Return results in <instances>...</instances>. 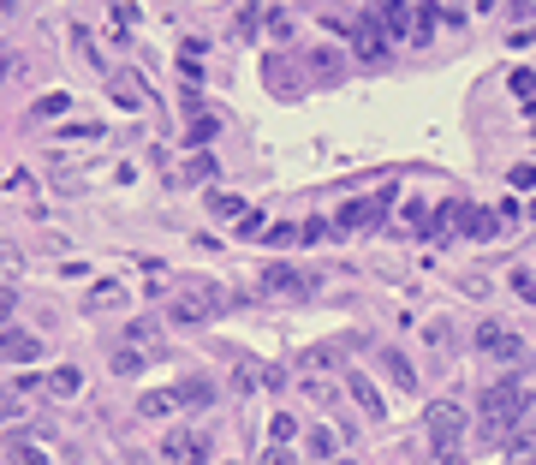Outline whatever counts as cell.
Returning a JSON list of instances; mask_svg holds the SVG:
<instances>
[{
    "instance_id": "cell-1",
    "label": "cell",
    "mask_w": 536,
    "mask_h": 465,
    "mask_svg": "<svg viewBox=\"0 0 536 465\" xmlns=\"http://www.w3.org/2000/svg\"><path fill=\"white\" fill-rule=\"evenodd\" d=\"M477 412H483V441H501L512 436V423L531 412V382L524 376H507V382H489L477 394Z\"/></svg>"
},
{
    "instance_id": "cell-2",
    "label": "cell",
    "mask_w": 536,
    "mask_h": 465,
    "mask_svg": "<svg viewBox=\"0 0 536 465\" xmlns=\"http://www.w3.org/2000/svg\"><path fill=\"white\" fill-rule=\"evenodd\" d=\"M429 448H436V460L441 465H453L459 460V448H465V406H459V400H436V406H429Z\"/></svg>"
},
{
    "instance_id": "cell-3",
    "label": "cell",
    "mask_w": 536,
    "mask_h": 465,
    "mask_svg": "<svg viewBox=\"0 0 536 465\" xmlns=\"http://www.w3.org/2000/svg\"><path fill=\"white\" fill-rule=\"evenodd\" d=\"M221 310H226V293L215 281H185L179 298L168 305V316L173 323H209V316H221Z\"/></svg>"
},
{
    "instance_id": "cell-4",
    "label": "cell",
    "mask_w": 536,
    "mask_h": 465,
    "mask_svg": "<svg viewBox=\"0 0 536 465\" xmlns=\"http://www.w3.org/2000/svg\"><path fill=\"white\" fill-rule=\"evenodd\" d=\"M477 346L494 358V364H524V340L501 323H477Z\"/></svg>"
},
{
    "instance_id": "cell-5",
    "label": "cell",
    "mask_w": 536,
    "mask_h": 465,
    "mask_svg": "<svg viewBox=\"0 0 536 465\" xmlns=\"http://www.w3.org/2000/svg\"><path fill=\"white\" fill-rule=\"evenodd\" d=\"M161 460L168 465H209V436H197V430H173V436L161 441Z\"/></svg>"
},
{
    "instance_id": "cell-6",
    "label": "cell",
    "mask_w": 536,
    "mask_h": 465,
    "mask_svg": "<svg viewBox=\"0 0 536 465\" xmlns=\"http://www.w3.org/2000/svg\"><path fill=\"white\" fill-rule=\"evenodd\" d=\"M388 203H394V198H388V191H376V198H352V203H346V209H340V233H364V227H376L381 221V209H388Z\"/></svg>"
},
{
    "instance_id": "cell-7",
    "label": "cell",
    "mask_w": 536,
    "mask_h": 465,
    "mask_svg": "<svg viewBox=\"0 0 536 465\" xmlns=\"http://www.w3.org/2000/svg\"><path fill=\"white\" fill-rule=\"evenodd\" d=\"M263 293H286V298H311V293H316V281H311V275H298L292 263H268V268H263Z\"/></svg>"
},
{
    "instance_id": "cell-8",
    "label": "cell",
    "mask_w": 536,
    "mask_h": 465,
    "mask_svg": "<svg viewBox=\"0 0 536 465\" xmlns=\"http://www.w3.org/2000/svg\"><path fill=\"white\" fill-rule=\"evenodd\" d=\"M352 48H358V60H388V30H381V13H358Z\"/></svg>"
},
{
    "instance_id": "cell-9",
    "label": "cell",
    "mask_w": 536,
    "mask_h": 465,
    "mask_svg": "<svg viewBox=\"0 0 536 465\" xmlns=\"http://www.w3.org/2000/svg\"><path fill=\"white\" fill-rule=\"evenodd\" d=\"M43 358V340L24 334V328H6L0 334V364H36Z\"/></svg>"
},
{
    "instance_id": "cell-10",
    "label": "cell",
    "mask_w": 536,
    "mask_h": 465,
    "mask_svg": "<svg viewBox=\"0 0 536 465\" xmlns=\"http://www.w3.org/2000/svg\"><path fill=\"white\" fill-rule=\"evenodd\" d=\"M263 84L274 90V96H298V90H304V78L292 72V60H286V54H268V60H263Z\"/></svg>"
},
{
    "instance_id": "cell-11",
    "label": "cell",
    "mask_w": 536,
    "mask_h": 465,
    "mask_svg": "<svg viewBox=\"0 0 536 465\" xmlns=\"http://www.w3.org/2000/svg\"><path fill=\"white\" fill-rule=\"evenodd\" d=\"M334 453H340V430L311 423V430H304V460H311V465H334Z\"/></svg>"
},
{
    "instance_id": "cell-12",
    "label": "cell",
    "mask_w": 536,
    "mask_h": 465,
    "mask_svg": "<svg viewBox=\"0 0 536 465\" xmlns=\"http://www.w3.org/2000/svg\"><path fill=\"white\" fill-rule=\"evenodd\" d=\"M6 465H48V453L36 448V436H24V430H6Z\"/></svg>"
},
{
    "instance_id": "cell-13",
    "label": "cell",
    "mask_w": 536,
    "mask_h": 465,
    "mask_svg": "<svg viewBox=\"0 0 536 465\" xmlns=\"http://www.w3.org/2000/svg\"><path fill=\"white\" fill-rule=\"evenodd\" d=\"M168 412H179V388H149V394H138V418H168Z\"/></svg>"
},
{
    "instance_id": "cell-14",
    "label": "cell",
    "mask_w": 536,
    "mask_h": 465,
    "mask_svg": "<svg viewBox=\"0 0 536 465\" xmlns=\"http://www.w3.org/2000/svg\"><path fill=\"white\" fill-rule=\"evenodd\" d=\"M179 406H191V412L215 406V382H209V376H185V382H179Z\"/></svg>"
},
{
    "instance_id": "cell-15",
    "label": "cell",
    "mask_w": 536,
    "mask_h": 465,
    "mask_svg": "<svg viewBox=\"0 0 536 465\" xmlns=\"http://www.w3.org/2000/svg\"><path fill=\"white\" fill-rule=\"evenodd\" d=\"M108 90H113V102H120V108H143V102H149V96H143V84L131 78V72H113Z\"/></svg>"
},
{
    "instance_id": "cell-16",
    "label": "cell",
    "mask_w": 536,
    "mask_h": 465,
    "mask_svg": "<svg viewBox=\"0 0 536 465\" xmlns=\"http://www.w3.org/2000/svg\"><path fill=\"white\" fill-rule=\"evenodd\" d=\"M381 370H388V382H394V388H417V370H411V358L406 353H381Z\"/></svg>"
},
{
    "instance_id": "cell-17",
    "label": "cell",
    "mask_w": 536,
    "mask_h": 465,
    "mask_svg": "<svg viewBox=\"0 0 536 465\" xmlns=\"http://www.w3.org/2000/svg\"><path fill=\"white\" fill-rule=\"evenodd\" d=\"M346 394L364 406V418H381V400H376V388H369V376H358V370H352V376H346Z\"/></svg>"
},
{
    "instance_id": "cell-18",
    "label": "cell",
    "mask_w": 536,
    "mask_h": 465,
    "mask_svg": "<svg viewBox=\"0 0 536 465\" xmlns=\"http://www.w3.org/2000/svg\"><path fill=\"white\" fill-rule=\"evenodd\" d=\"M209 215H215V221H244V198H233V191H209Z\"/></svg>"
},
{
    "instance_id": "cell-19",
    "label": "cell",
    "mask_w": 536,
    "mask_h": 465,
    "mask_svg": "<svg viewBox=\"0 0 536 465\" xmlns=\"http://www.w3.org/2000/svg\"><path fill=\"white\" fill-rule=\"evenodd\" d=\"M66 108H72V96H66V90H48V96L36 102V108H30V113H36V120H60V113H66Z\"/></svg>"
},
{
    "instance_id": "cell-20",
    "label": "cell",
    "mask_w": 536,
    "mask_h": 465,
    "mask_svg": "<svg viewBox=\"0 0 536 465\" xmlns=\"http://www.w3.org/2000/svg\"><path fill=\"white\" fill-rule=\"evenodd\" d=\"M334 364H340L334 346H311V353H304V376H322V370H334Z\"/></svg>"
},
{
    "instance_id": "cell-21",
    "label": "cell",
    "mask_w": 536,
    "mask_h": 465,
    "mask_svg": "<svg viewBox=\"0 0 536 465\" xmlns=\"http://www.w3.org/2000/svg\"><path fill=\"white\" fill-rule=\"evenodd\" d=\"M215 168H221V161H215L209 150H191V161H185V179H215Z\"/></svg>"
},
{
    "instance_id": "cell-22",
    "label": "cell",
    "mask_w": 536,
    "mask_h": 465,
    "mask_svg": "<svg viewBox=\"0 0 536 465\" xmlns=\"http://www.w3.org/2000/svg\"><path fill=\"white\" fill-rule=\"evenodd\" d=\"M78 388H84V376H78V370H54V376H48V394H78Z\"/></svg>"
},
{
    "instance_id": "cell-23",
    "label": "cell",
    "mask_w": 536,
    "mask_h": 465,
    "mask_svg": "<svg viewBox=\"0 0 536 465\" xmlns=\"http://www.w3.org/2000/svg\"><path fill=\"white\" fill-rule=\"evenodd\" d=\"M292 436H298V418H292V412H274V423H268V441L281 448V441H292Z\"/></svg>"
},
{
    "instance_id": "cell-24",
    "label": "cell",
    "mask_w": 536,
    "mask_h": 465,
    "mask_svg": "<svg viewBox=\"0 0 536 465\" xmlns=\"http://www.w3.org/2000/svg\"><path fill=\"white\" fill-rule=\"evenodd\" d=\"M149 364V358L138 353V346H120V353H113V376H131V370H143Z\"/></svg>"
},
{
    "instance_id": "cell-25",
    "label": "cell",
    "mask_w": 536,
    "mask_h": 465,
    "mask_svg": "<svg viewBox=\"0 0 536 465\" xmlns=\"http://www.w3.org/2000/svg\"><path fill=\"white\" fill-rule=\"evenodd\" d=\"M108 305H126V286H113V281H101L96 293H90V310H108Z\"/></svg>"
},
{
    "instance_id": "cell-26",
    "label": "cell",
    "mask_w": 536,
    "mask_h": 465,
    "mask_svg": "<svg viewBox=\"0 0 536 465\" xmlns=\"http://www.w3.org/2000/svg\"><path fill=\"white\" fill-rule=\"evenodd\" d=\"M311 66H316V78H340V54H334V48H316Z\"/></svg>"
},
{
    "instance_id": "cell-27",
    "label": "cell",
    "mask_w": 536,
    "mask_h": 465,
    "mask_svg": "<svg viewBox=\"0 0 536 465\" xmlns=\"http://www.w3.org/2000/svg\"><path fill=\"white\" fill-rule=\"evenodd\" d=\"M18 72H24V54H18V48H0V84L18 78Z\"/></svg>"
},
{
    "instance_id": "cell-28",
    "label": "cell",
    "mask_w": 536,
    "mask_h": 465,
    "mask_svg": "<svg viewBox=\"0 0 536 465\" xmlns=\"http://www.w3.org/2000/svg\"><path fill=\"white\" fill-rule=\"evenodd\" d=\"M268 30H274V36H292V13H286V6H268Z\"/></svg>"
},
{
    "instance_id": "cell-29",
    "label": "cell",
    "mask_w": 536,
    "mask_h": 465,
    "mask_svg": "<svg viewBox=\"0 0 536 465\" xmlns=\"http://www.w3.org/2000/svg\"><path fill=\"white\" fill-rule=\"evenodd\" d=\"M298 239H304L298 227H268V245H274V251H286V245H298Z\"/></svg>"
},
{
    "instance_id": "cell-30",
    "label": "cell",
    "mask_w": 536,
    "mask_h": 465,
    "mask_svg": "<svg viewBox=\"0 0 536 465\" xmlns=\"http://www.w3.org/2000/svg\"><path fill=\"white\" fill-rule=\"evenodd\" d=\"M215 138V113H197V120H191V143H209Z\"/></svg>"
},
{
    "instance_id": "cell-31",
    "label": "cell",
    "mask_w": 536,
    "mask_h": 465,
    "mask_svg": "<svg viewBox=\"0 0 536 465\" xmlns=\"http://www.w3.org/2000/svg\"><path fill=\"white\" fill-rule=\"evenodd\" d=\"M512 96H524V102L536 96V72H512Z\"/></svg>"
},
{
    "instance_id": "cell-32",
    "label": "cell",
    "mask_w": 536,
    "mask_h": 465,
    "mask_svg": "<svg viewBox=\"0 0 536 465\" xmlns=\"http://www.w3.org/2000/svg\"><path fill=\"white\" fill-rule=\"evenodd\" d=\"M13 310H18V293H13V286H0V323H13Z\"/></svg>"
},
{
    "instance_id": "cell-33",
    "label": "cell",
    "mask_w": 536,
    "mask_h": 465,
    "mask_svg": "<svg viewBox=\"0 0 536 465\" xmlns=\"http://www.w3.org/2000/svg\"><path fill=\"white\" fill-rule=\"evenodd\" d=\"M298 233H304V239H328V233H334V221H304Z\"/></svg>"
},
{
    "instance_id": "cell-34",
    "label": "cell",
    "mask_w": 536,
    "mask_h": 465,
    "mask_svg": "<svg viewBox=\"0 0 536 465\" xmlns=\"http://www.w3.org/2000/svg\"><path fill=\"white\" fill-rule=\"evenodd\" d=\"M512 185H536V161H524V168H512Z\"/></svg>"
},
{
    "instance_id": "cell-35",
    "label": "cell",
    "mask_w": 536,
    "mask_h": 465,
    "mask_svg": "<svg viewBox=\"0 0 536 465\" xmlns=\"http://www.w3.org/2000/svg\"><path fill=\"white\" fill-rule=\"evenodd\" d=\"M263 465H298V460H292L286 448H268V453H263Z\"/></svg>"
},
{
    "instance_id": "cell-36",
    "label": "cell",
    "mask_w": 536,
    "mask_h": 465,
    "mask_svg": "<svg viewBox=\"0 0 536 465\" xmlns=\"http://www.w3.org/2000/svg\"><path fill=\"white\" fill-rule=\"evenodd\" d=\"M512 286H519V293H524V298L536 305V281H531V275H512Z\"/></svg>"
},
{
    "instance_id": "cell-37",
    "label": "cell",
    "mask_w": 536,
    "mask_h": 465,
    "mask_svg": "<svg viewBox=\"0 0 536 465\" xmlns=\"http://www.w3.org/2000/svg\"><path fill=\"white\" fill-rule=\"evenodd\" d=\"M507 465H536V453H507Z\"/></svg>"
}]
</instances>
